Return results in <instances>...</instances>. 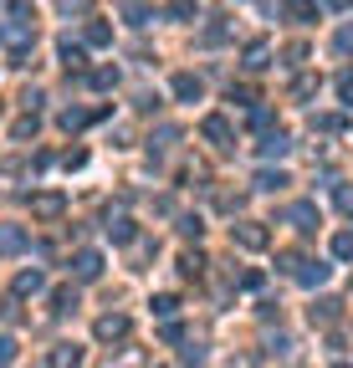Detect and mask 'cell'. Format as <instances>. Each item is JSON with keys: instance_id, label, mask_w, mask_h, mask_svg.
<instances>
[{"instance_id": "obj_12", "label": "cell", "mask_w": 353, "mask_h": 368, "mask_svg": "<svg viewBox=\"0 0 353 368\" xmlns=\"http://www.w3.org/2000/svg\"><path fill=\"white\" fill-rule=\"evenodd\" d=\"M282 11L297 20V26H307V20H318V0H282Z\"/></svg>"}, {"instance_id": "obj_2", "label": "cell", "mask_w": 353, "mask_h": 368, "mask_svg": "<svg viewBox=\"0 0 353 368\" xmlns=\"http://www.w3.org/2000/svg\"><path fill=\"white\" fill-rule=\"evenodd\" d=\"M128 333H134V322H128L123 312H103V317L93 322V338H98V343H123Z\"/></svg>"}, {"instance_id": "obj_35", "label": "cell", "mask_w": 353, "mask_h": 368, "mask_svg": "<svg viewBox=\"0 0 353 368\" xmlns=\"http://www.w3.org/2000/svg\"><path fill=\"white\" fill-rule=\"evenodd\" d=\"M11 133H16V138H31V133H36V113H31V118H21V123L11 128Z\"/></svg>"}, {"instance_id": "obj_11", "label": "cell", "mask_w": 353, "mask_h": 368, "mask_svg": "<svg viewBox=\"0 0 353 368\" xmlns=\"http://www.w3.org/2000/svg\"><path fill=\"white\" fill-rule=\"evenodd\" d=\"M328 271H333V266H323V261H302L292 276L302 281V287H323V281H328Z\"/></svg>"}, {"instance_id": "obj_34", "label": "cell", "mask_w": 353, "mask_h": 368, "mask_svg": "<svg viewBox=\"0 0 353 368\" xmlns=\"http://www.w3.org/2000/svg\"><path fill=\"white\" fill-rule=\"evenodd\" d=\"M338 210L353 215V184H338Z\"/></svg>"}, {"instance_id": "obj_4", "label": "cell", "mask_w": 353, "mask_h": 368, "mask_svg": "<svg viewBox=\"0 0 353 368\" xmlns=\"http://www.w3.org/2000/svg\"><path fill=\"white\" fill-rule=\"evenodd\" d=\"M200 133H205V138H210L215 148H231V118H226V113H205Z\"/></svg>"}, {"instance_id": "obj_7", "label": "cell", "mask_w": 353, "mask_h": 368, "mask_svg": "<svg viewBox=\"0 0 353 368\" xmlns=\"http://www.w3.org/2000/svg\"><path fill=\"white\" fill-rule=\"evenodd\" d=\"M287 220H292L297 235H313V230H318V205H307V200H302V205L287 210Z\"/></svg>"}, {"instance_id": "obj_33", "label": "cell", "mask_w": 353, "mask_h": 368, "mask_svg": "<svg viewBox=\"0 0 353 368\" xmlns=\"http://www.w3.org/2000/svg\"><path fill=\"white\" fill-rule=\"evenodd\" d=\"M338 52H343V57H353V20H348V26L338 31Z\"/></svg>"}, {"instance_id": "obj_29", "label": "cell", "mask_w": 353, "mask_h": 368, "mask_svg": "<svg viewBox=\"0 0 353 368\" xmlns=\"http://www.w3.org/2000/svg\"><path fill=\"white\" fill-rule=\"evenodd\" d=\"M6 11H11V20H26V16H31V0H11ZM31 20H36V16H31Z\"/></svg>"}, {"instance_id": "obj_3", "label": "cell", "mask_w": 353, "mask_h": 368, "mask_svg": "<svg viewBox=\"0 0 353 368\" xmlns=\"http://www.w3.org/2000/svg\"><path fill=\"white\" fill-rule=\"evenodd\" d=\"M62 210H67V194H57V189L31 194V215H36V220H57Z\"/></svg>"}, {"instance_id": "obj_8", "label": "cell", "mask_w": 353, "mask_h": 368, "mask_svg": "<svg viewBox=\"0 0 353 368\" xmlns=\"http://www.w3.org/2000/svg\"><path fill=\"white\" fill-rule=\"evenodd\" d=\"M77 363H82V348H77V343H57L52 358H47V368H77Z\"/></svg>"}, {"instance_id": "obj_1", "label": "cell", "mask_w": 353, "mask_h": 368, "mask_svg": "<svg viewBox=\"0 0 353 368\" xmlns=\"http://www.w3.org/2000/svg\"><path fill=\"white\" fill-rule=\"evenodd\" d=\"M231 241L241 251H267L272 246V230L261 225V220H241V225H231Z\"/></svg>"}, {"instance_id": "obj_37", "label": "cell", "mask_w": 353, "mask_h": 368, "mask_svg": "<svg viewBox=\"0 0 353 368\" xmlns=\"http://www.w3.org/2000/svg\"><path fill=\"white\" fill-rule=\"evenodd\" d=\"M16 358V338H0V368H6Z\"/></svg>"}, {"instance_id": "obj_36", "label": "cell", "mask_w": 353, "mask_h": 368, "mask_svg": "<svg viewBox=\"0 0 353 368\" xmlns=\"http://www.w3.org/2000/svg\"><path fill=\"white\" fill-rule=\"evenodd\" d=\"M313 93H318V77H302L297 88H292V97H313Z\"/></svg>"}, {"instance_id": "obj_32", "label": "cell", "mask_w": 353, "mask_h": 368, "mask_svg": "<svg viewBox=\"0 0 353 368\" xmlns=\"http://www.w3.org/2000/svg\"><path fill=\"white\" fill-rule=\"evenodd\" d=\"M180 358H185V363H205V348H200V343H185Z\"/></svg>"}, {"instance_id": "obj_28", "label": "cell", "mask_w": 353, "mask_h": 368, "mask_svg": "<svg viewBox=\"0 0 353 368\" xmlns=\"http://www.w3.org/2000/svg\"><path fill=\"white\" fill-rule=\"evenodd\" d=\"M180 230H185V235H195V241H200V235H205V225H200V215H185V220H180Z\"/></svg>"}, {"instance_id": "obj_13", "label": "cell", "mask_w": 353, "mask_h": 368, "mask_svg": "<svg viewBox=\"0 0 353 368\" xmlns=\"http://www.w3.org/2000/svg\"><path fill=\"white\" fill-rule=\"evenodd\" d=\"M57 57H62V67H67V72H82V67H87V52L77 47V41H62Z\"/></svg>"}, {"instance_id": "obj_22", "label": "cell", "mask_w": 353, "mask_h": 368, "mask_svg": "<svg viewBox=\"0 0 353 368\" xmlns=\"http://www.w3.org/2000/svg\"><path fill=\"white\" fill-rule=\"evenodd\" d=\"M313 128H318V133H343V118H338V113H318Z\"/></svg>"}, {"instance_id": "obj_19", "label": "cell", "mask_w": 353, "mask_h": 368, "mask_svg": "<svg viewBox=\"0 0 353 368\" xmlns=\"http://www.w3.org/2000/svg\"><path fill=\"white\" fill-rule=\"evenodd\" d=\"M256 189L277 194V189H287V174H282V169H261V174H256Z\"/></svg>"}, {"instance_id": "obj_21", "label": "cell", "mask_w": 353, "mask_h": 368, "mask_svg": "<svg viewBox=\"0 0 353 368\" xmlns=\"http://www.w3.org/2000/svg\"><path fill=\"white\" fill-rule=\"evenodd\" d=\"M72 307H77V292L72 287H57L52 292V312H72Z\"/></svg>"}, {"instance_id": "obj_24", "label": "cell", "mask_w": 353, "mask_h": 368, "mask_svg": "<svg viewBox=\"0 0 353 368\" xmlns=\"http://www.w3.org/2000/svg\"><path fill=\"white\" fill-rule=\"evenodd\" d=\"M174 312H180V297H154V317H174Z\"/></svg>"}, {"instance_id": "obj_20", "label": "cell", "mask_w": 353, "mask_h": 368, "mask_svg": "<svg viewBox=\"0 0 353 368\" xmlns=\"http://www.w3.org/2000/svg\"><path fill=\"white\" fill-rule=\"evenodd\" d=\"M0 251H26V235L16 225H0Z\"/></svg>"}, {"instance_id": "obj_23", "label": "cell", "mask_w": 353, "mask_h": 368, "mask_svg": "<svg viewBox=\"0 0 353 368\" xmlns=\"http://www.w3.org/2000/svg\"><path fill=\"white\" fill-rule=\"evenodd\" d=\"M333 256H338V261H348V256H353V230H338L333 235Z\"/></svg>"}, {"instance_id": "obj_17", "label": "cell", "mask_w": 353, "mask_h": 368, "mask_svg": "<svg viewBox=\"0 0 353 368\" xmlns=\"http://www.w3.org/2000/svg\"><path fill=\"white\" fill-rule=\"evenodd\" d=\"M267 61H272V47H267V41H251V47H246V72H261Z\"/></svg>"}, {"instance_id": "obj_14", "label": "cell", "mask_w": 353, "mask_h": 368, "mask_svg": "<svg viewBox=\"0 0 353 368\" xmlns=\"http://www.w3.org/2000/svg\"><path fill=\"white\" fill-rule=\"evenodd\" d=\"M93 118H103V107H98V113H87V107H67V113H62L57 123L67 128V133H77V128H87V123H93Z\"/></svg>"}, {"instance_id": "obj_31", "label": "cell", "mask_w": 353, "mask_h": 368, "mask_svg": "<svg viewBox=\"0 0 353 368\" xmlns=\"http://www.w3.org/2000/svg\"><path fill=\"white\" fill-rule=\"evenodd\" d=\"M159 338H164V343H180V338H185V328H180V322H174V317H169V322H164V328H159Z\"/></svg>"}, {"instance_id": "obj_25", "label": "cell", "mask_w": 353, "mask_h": 368, "mask_svg": "<svg viewBox=\"0 0 353 368\" xmlns=\"http://www.w3.org/2000/svg\"><path fill=\"white\" fill-rule=\"evenodd\" d=\"M123 16H128V26H149V6H139V0H128Z\"/></svg>"}, {"instance_id": "obj_10", "label": "cell", "mask_w": 353, "mask_h": 368, "mask_svg": "<svg viewBox=\"0 0 353 368\" xmlns=\"http://www.w3.org/2000/svg\"><path fill=\"white\" fill-rule=\"evenodd\" d=\"M11 292H16V297H36V292H47V276L31 266V271H21V276H16V287H11Z\"/></svg>"}, {"instance_id": "obj_5", "label": "cell", "mask_w": 353, "mask_h": 368, "mask_svg": "<svg viewBox=\"0 0 353 368\" xmlns=\"http://www.w3.org/2000/svg\"><path fill=\"white\" fill-rule=\"evenodd\" d=\"M103 230H108V241H118V246H128V241L139 235V225L128 220L123 210H108V225H103Z\"/></svg>"}, {"instance_id": "obj_6", "label": "cell", "mask_w": 353, "mask_h": 368, "mask_svg": "<svg viewBox=\"0 0 353 368\" xmlns=\"http://www.w3.org/2000/svg\"><path fill=\"white\" fill-rule=\"evenodd\" d=\"M72 276H77V281H98V276H103V256H98V251H77V256H72Z\"/></svg>"}, {"instance_id": "obj_41", "label": "cell", "mask_w": 353, "mask_h": 368, "mask_svg": "<svg viewBox=\"0 0 353 368\" xmlns=\"http://www.w3.org/2000/svg\"><path fill=\"white\" fill-rule=\"evenodd\" d=\"M333 368H348V363H333Z\"/></svg>"}, {"instance_id": "obj_40", "label": "cell", "mask_w": 353, "mask_h": 368, "mask_svg": "<svg viewBox=\"0 0 353 368\" xmlns=\"http://www.w3.org/2000/svg\"><path fill=\"white\" fill-rule=\"evenodd\" d=\"M338 97H343V102L353 107V77H338Z\"/></svg>"}, {"instance_id": "obj_9", "label": "cell", "mask_w": 353, "mask_h": 368, "mask_svg": "<svg viewBox=\"0 0 353 368\" xmlns=\"http://www.w3.org/2000/svg\"><path fill=\"white\" fill-rule=\"evenodd\" d=\"M169 88H174V97H180V102H200V93H205V88H200V77H190V72H180V77L169 82Z\"/></svg>"}, {"instance_id": "obj_26", "label": "cell", "mask_w": 353, "mask_h": 368, "mask_svg": "<svg viewBox=\"0 0 353 368\" xmlns=\"http://www.w3.org/2000/svg\"><path fill=\"white\" fill-rule=\"evenodd\" d=\"M333 317H338V302H333V297H323L318 307H313V322H333Z\"/></svg>"}, {"instance_id": "obj_27", "label": "cell", "mask_w": 353, "mask_h": 368, "mask_svg": "<svg viewBox=\"0 0 353 368\" xmlns=\"http://www.w3.org/2000/svg\"><path fill=\"white\" fill-rule=\"evenodd\" d=\"M180 271H185V276H200V271H205V261H200L195 251H185V256H180Z\"/></svg>"}, {"instance_id": "obj_38", "label": "cell", "mask_w": 353, "mask_h": 368, "mask_svg": "<svg viewBox=\"0 0 353 368\" xmlns=\"http://www.w3.org/2000/svg\"><path fill=\"white\" fill-rule=\"evenodd\" d=\"M287 61H292V67H297V61H307V47H302V41H292V47H287Z\"/></svg>"}, {"instance_id": "obj_15", "label": "cell", "mask_w": 353, "mask_h": 368, "mask_svg": "<svg viewBox=\"0 0 353 368\" xmlns=\"http://www.w3.org/2000/svg\"><path fill=\"white\" fill-rule=\"evenodd\" d=\"M82 41H87V47H113V26H108V20H87Z\"/></svg>"}, {"instance_id": "obj_30", "label": "cell", "mask_w": 353, "mask_h": 368, "mask_svg": "<svg viewBox=\"0 0 353 368\" xmlns=\"http://www.w3.org/2000/svg\"><path fill=\"white\" fill-rule=\"evenodd\" d=\"M169 16H174V20H190V16H195V0H174Z\"/></svg>"}, {"instance_id": "obj_18", "label": "cell", "mask_w": 353, "mask_h": 368, "mask_svg": "<svg viewBox=\"0 0 353 368\" xmlns=\"http://www.w3.org/2000/svg\"><path fill=\"white\" fill-rule=\"evenodd\" d=\"M87 82H93L98 93H108V88H118V67H93V72H87Z\"/></svg>"}, {"instance_id": "obj_16", "label": "cell", "mask_w": 353, "mask_h": 368, "mask_svg": "<svg viewBox=\"0 0 353 368\" xmlns=\"http://www.w3.org/2000/svg\"><path fill=\"white\" fill-rule=\"evenodd\" d=\"M287 148H292V138H287L282 128H277V133H267V138H261V159H282Z\"/></svg>"}, {"instance_id": "obj_39", "label": "cell", "mask_w": 353, "mask_h": 368, "mask_svg": "<svg viewBox=\"0 0 353 368\" xmlns=\"http://www.w3.org/2000/svg\"><path fill=\"white\" fill-rule=\"evenodd\" d=\"M108 368H139V348H128V353H123L118 363H108Z\"/></svg>"}]
</instances>
